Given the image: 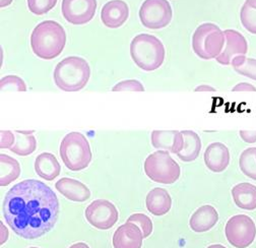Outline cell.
<instances>
[{"instance_id":"obj_1","label":"cell","mask_w":256,"mask_h":248,"mask_svg":"<svg viewBox=\"0 0 256 248\" xmlns=\"http://www.w3.org/2000/svg\"><path fill=\"white\" fill-rule=\"evenodd\" d=\"M2 212L12 230L24 239L42 237L55 226L59 200L55 192L40 180L26 179L6 194Z\"/></svg>"},{"instance_id":"obj_2","label":"cell","mask_w":256,"mask_h":248,"mask_svg":"<svg viewBox=\"0 0 256 248\" xmlns=\"http://www.w3.org/2000/svg\"><path fill=\"white\" fill-rule=\"evenodd\" d=\"M66 45V33L55 20L40 22L30 35V47L41 59L51 60L61 54Z\"/></svg>"},{"instance_id":"obj_3","label":"cell","mask_w":256,"mask_h":248,"mask_svg":"<svg viewBox=\"0 0 256 248\" xmlns=\"http://www.w3.org/2000/svg\"><path fill=\"white\" fill-rule=\"evenodd\" d=\"M53 78L58 88L64 92H78L90 80V68L84 58L70 56L56 66Z\"/></svg>"},{"instance_id":"obj_4","label":"cell","mask_w":256,"mask_h":248,"mask_svg":"<svg viewBox=\"0 0 256 248\" xmlns=\"http://www.w3.org/2000/svg\"><path fill=\"white\" fill-rule=\"evenodd\" d=\"M130 55L134 64L144 72H154L161 68L165 60V47L156 36L140 34L130 44Z\"/></svg>"},{"instance_id":"obj_5","label":"cell","mask_w":256,"mask_h":248,"mask_svg":"<svg viewBox=\"0 0 256 248\" xmlns=\"http://www.w3.org/2000/svg\"><path fill=\"white\" fill-rule=\"evenodd\" d=\"M60 157L72 171H80L88 167L92 162V150L86 138L76 132L66 134L60 144Z\"/></svg>"},{"instance_id":"obj_6","label":"cell","mask_w":256,"mask_h":248,"mask_svg":"<svg viewBox=\"0 0 256 248\" xmlns=\"http://www.w3.org/2000/svg\"><path fill=\"white\" fill-rule=\"evenodd\" d=\"M226 42L225 33L214 24H200L192 36V48L202 59L216 58L222 51Z\"/></svg>"},{"instance_id":"obj_7","label":"cell","mask_w":256,"mask_h":248,"mask_svg":"<svg viewBox=\"0 0 256 248\" xmlns=\"http://www.w3.org/2000/svg\"><path fill=\"white\" fill-rule=\"evenodd\" d=\"M144 172L150 179L161 184L175 183L180 175L181 169L178 163L170 156L167 150H156L146 159Z\"/></svg>"},{"instance_id":"obj_8","label":"cell","mask_w":256,"mask_h":248,"mask_svg":"<svg viewBox=\"0 0 256 248\" xmlns=\"http://www.w3.org/2000/svg\"><path fill=\"white\" fill-rule=\"evenodd\" d=\"M172 18L173 10L168 0H146L140 10V20L150 30L166 28Z\"/></svg>"},{"instance_id":"obj_9","label":"cell","mask_w":256,"mask_h":248,"mask_svg":"<svg viewBox=\"0 0 256 248\" xmlns=\"http://www.w3.org/2000/svg\"><path fill=\"white\" fill-rule=\"evenodd\" d=\"M227 240L236 248H246L256 237V226L246 214H236L227 222L225 227Z\"/></svg>"},{"instance_id":"obj_10","label":"cell","mask_w":256,"mask_h":248,"mask_svg":"<svg viewBox=\"0 0 256 248\" xmlns=\"http://www.w3.org/2000/svg\"><path fill=\"white\" fill-rule=\"evenodd\" d=\"M84 214L86 221L99 230L111 229L119 218L116 206L106 200H97L90 202L86 206Z\"/></svg>"},{"instance_id":"obj_11","label":"cell","mask_w":256,"mask_h":248,"mask_svg":"<svg viewBox=\"0 0 256 248\" xmlns=\"http://www.w3.org/2000/svg\"><path fill=\"white\" fill-rule=\"evenodd\" d=\"M97 10V0H62L61 12L70 24L80 26L90 22Z\"/></svg>"},{"instance_id":"obj_12","label":"cell","mask_w":256,"mask_h":248,"mask_svg":"<svg viewBox=\"0 0 256 248\" xmlns=\"http://www.w3.org/2000/svg\"><path fill=\"white\" fill-rule=\"evenodd\" d=\"M224 33L226 37V46L216 60L222 66H229L236 56L245 55L248 52V43L245 37L236 30H226Z\"/></svg>"},{"instance_id":"obj_13","label":"cell","mask_w":256,"mask_h":248,"mask_svg":"<svg viewBox=\"0 0 256 248\" xmlns=\"http://www.w3.org/2000/svg\"><path fill=\"white\" fill-rule=\"evenodd\" d=\"M130 16V8L123 0H111L104 4L101 10V20L109 28L123 26Z\"/></svg>"},{"instance_id":"obj_14","label":"cell","mask_w":256,"mask_h":248,"mask_svg":"<svg viewBox=\"0 0 256 248\" xmlns=\"http://www.w3.org/2000/svg\"><path fill=\"white\" fill-rule=\"evenodd\" d=\"M144 234L138 226L134 223L121 225L113 235L114 248H142Z\"/></svg>"},{"instance_id":"obj_15","label":"cell","mask_w":256,"mask_h":248,"mask_svg":"<svg viewBox=\"0 0 256 248\" xmlns=\"http://www.w3.org/2000/svg\"><path fill=\"white\" fill-rule=\"evenodd\" d=\"M204 163L206 167L214 172L225 171L230 163L229 148L222 142L210 144L204 152Z\"/></svg>"},{"instance_id":"obj_16","label":"cell","mask_w":256,"mask_h":248,"mask_svg":"<svg viewBox=\"0 0 256 248\" xmlns=\"http://www.w3.org/2000/svg\"><path fill=\"white\" fill-rule=\"evenodd\" d=\"M152 144L154 148L179 154L184 146V138L178 130H154L152 132Z\"/></svg>"},{"instance_id":"obj_17","label":"cell","mask_w":256,"mask_h":248,"mask_svg":"<svg viewBox=\"0 0 256 248\" xmlns=\"http://www.w3.org/2000/svg\"><path fill=\"white\" fill-rule=\"evenodd\" d=\"M55 188L60 194L76 202H84L90 198L88 186L72 178H61L55 183Z\"/></svg>"},{"instance_id":"obj_18","label":"cell","mask_w":256,"mask_h":248,"mask_svg":"<svg viewBox=\"0 0 256 248\" xmlns=\"http://www.w3.org/2000/svg\"><path fill=\"white\" fill-rule=\"evenodd\" d=\"M218 221L216 210L210 204L198 208L191 216L189 226L196 233H204L210 230Z\"/></svg>"},{"instance_id":"obj_19","label":"cell","mask_w":256,"mask_h":248,"mask_svg":"<svg viewBox=\"0 0 256 248\" xmlns=\"http://www.w3.org/2000/svg\"><path fill=\"white\" fill-rule=\"evenodd\" d=\"M148 210L154 216H164L172 208V198L169 192L161 188L152 190L146 200Z\"/></svg>"},{"instance_id":"obj_20","label":"cell","mask_w":256,"mask_h":248,"mask_svg":"<svg viewBox=\"0 0 256 248\" xmlns=\"http://www.w3.org/2000/svg\"><path fill=\"white\" fill-rule=\"evenodd\" d=\"M232 196L238 208L246 210H253L256 208L255 185L248 182L239 183L233 188Z\"/></svg>"},{"instance_id":"obj_21","label":"cell","mask_w":256,"mask_h":248,"mask_svg":"<svg viewBox=\"0 0 256 248\" xmlns=\"http://www.w3.org/2000/svg\"><path fill=\"white\" fill-rule=\"evenodd\" d=\"M35 171L44 180H54L61 171L60 164L53 154L42 152L36 158Z\"/></svg>"},{"instance_id":"obj_22","label":"cell","mask_w":256,"mask_h":248,"mask_svg":"<svg viewBox=\"0 0 256 248\" xmlns=\"http://www.w3.org/2000/svg\"><path fill=\"white\" fill-rule=\"evenodd\" d=\"M181 132L184 138V146L177 156L183 162H194L198 158L202 150L200 138L192 130H183Z\"/></svg>"},{"instance_id":"obj_23","label":"cell","mask_w":256,"mask_h":248,"mask_svg":"<svg viewBox=\"0 0 256 248\" xmlns=\"http://www.w3.org/2000/svg\"><path fill=\"white\" fill-rule=\"evenodd\" d=\"M20 175V163L8 154H2V156H0V185L6 188V186L16 181Z\"/></svg>"},{"instance_id":"obj_24","label":"cell","mask_w":256,"mask_h":248,"mask_svg":"<svg viewBox=\"0 0 256 248\" xmlns=\"http://www.w3.org/2000/svg\"><path fill=\"white\" fill-rule=\"evenodd\" d=\"M34 132H26V130H16V142L10 148L14 154L18 156H28L33 154L37 148L36 138L33 136Z\"/></svg>"},{"instance_id":"obj_25","label":"cell","mask_w":256,"mask_h":248,"mask_svg":"<svg viewBox=\"0 0 256 248\" xmlns=\"http://www.w3.org/2000/svg\"><path fill=\"white\" fill-rule=\"evenodd\" d=\"M240 20L249 33L256 35V0H246L240 10Z\"/></svg>"},{"instance_id":"obj_26","label":"cell","mask_w":256,"mask_h":248,"mask_svg":"<svg viewBox=\"0 0 256 248\" xmlns=\"http://www.w3.org/2000/svg\"><path fill=\"white\" fill-rule=\"evenodd\" d=\"M231 64L239 74L256 80V59L238 55L232 60Z\"/></svg>"},{"instance_id":"obj_27","label":"cell","mask_w":256,"mask_h":248,"mask_svg":"<svg viewBox=\"0 0 256 248\" xmlns=\"http://www.w3.org/2000/svg\"><path fill=\"white\" fill-rule=\"evenodd\" d=\"M239 167L244 175L256 180V148L243 150L239 159Z\"/></svg>"},{"instance_id":"obj_28","label":"cell","mask_w":256,"mask_h":248,"mask_svg":"<svg viewBox=\"0 0 256 248\" xmlns=\"http://www.w3.org/2000/svg\"><path fill=\"white\" fill-rule=\"evenodd\" d=\"M28 10L35 16H43L53 10L58 0H26Z\"/></svg>"},{"instance_id":"obj_29","label":"cell","mask_w":256,"mask_h":248,"mask_svg":"<svg viewBox=\"0 0 256 248\" xmlns=\"http://www.w3.org/2000/svg\"><path fill=\"white\" fill-rule=\"evenodd\" d=\"M2 92H26V84L22 78L18 76H6L0 82Z\"/></svg>"},{"instance_id":"obj_30","label":"cell","mask_w":256,"mask_h":248,"mask_svg":"<svg viewBox=\"0 0 256 248\" xmlns=\"http://www.w3.org/2000/svg\"><path fill=\"white\" fill-rule=\"evenodd\" d=\"M127 222L138 226L144 234V238H148L152 232V222L144 214H134L127 219Z\"/></svg>"},{"instance_id":"obj_31","label":"cell","mask_w":256,"mask_h":248,"mask_svg":"<svg viewBox=\"0 0 256 248\" xmlns=\"http://www.w3.org/2000/svg\"><path fill=\"white\" fill-rule=\"evenodd\" d=\"M113 92H144V88L136 80H126L118 82L112 88Z\"/></svg>"},{"instance_id":"obj_32","label":"cell","mask_w":256,"mask_h":248,"mask_svg":"<svg viewBox=\"0 0 256 248\" xmlns=\"http://www.w3.org/2000/svg\"><path fill=\"white\" fill-rule=\"evenodd\" d=\"M2 142H0V148H12L16 142V136L14 132L8 130L2 132Z\"/></svg>"},{"instance_id":"obj_33","label":"cell","mask_w":256,"mask_h":248,"mask_svg":"<svg viewBox=\"0 0 256 248\" xmlns=\"http://www.w3.org/2000/svg\"><path fill=\"white\" fill-rule=\"evenodd\" d=\"M241 138L247 144L256 142V130H240Z\"/></svg>"},{"instance_id":"obj_34","label":"cell","mask_w":256,"mask_h":248,"mask_svg":"<svg viewBox=\"0 0 256 248\" xmlns=\"http://www.w3.org/2000/svg\"><path fill=\"white\" fill-rule=\"evenodd\" d=\"M233 92H256V88L247 82H241L236 84L233 88Z\"/></svg>"},{"instance_id":"obj_35","label":"cell","mask_w":256,"mask_h":248,"mask_svg":"<svg viewBox=\"0 0 256 248\" xmlns=\"http://www.w3.org/2000/svg\"><path fill=\"white\" fill-rule=\"evenodd\" d=\"M8 238V231L4 223H0V244H4Z\"/></svg>"},{"instance_id":"obj_36","label":"cell","mask_w":256,"mask_h":248,"mask_svg":"<svg viewBox=\"0 0 256 248\" xmlns=\"http://www.w3.org/2000/svg\"><path fill=\"white\" fill-rule=\"evenodd\" d=\"M214 92L216 88H214L212 86H200L196 88V92Z\"/></svg>"},{"instance_id":"obj_37","label":"cell","mask_w":256,"mask_h":248,"mask_svg":"<svg viewBox=\"0 0 256 248\" xmlns=\"http://www.w3.org/2000/svg\"><path fill=\"white\" fill-rule=\"evenodd\" d=\"M70 248H90L88 244L84 243V242H78V243H76L74 245H72Z\"/></svg>"},{"instance_id":"obj_38","label":"cell","mask_w":256,"mask_h":248,"mask_svg":"<svg viewBox=\"0 0 256 248\" xmlns=\"http://www.w3.org/2000/svg\"><path fill=\"white\" fill-rule=\"evenodd\" d=\"M12 2L14 0H0V8H6L12 4Z\"/></svg>"},{"instance_id":"obj_39","label":"cell","mask_w":256,"mask_h":248,"mask_svg":"<svg viewBox=\"0 0 256 248\" xmlns=\"http://www.w3.org/2000/svg\"><path fill=\"white\" fill-rule=\"evenodd\" d=\"M208 248H227L224 245H220V244H212V245H210Z\"/></svg>"},{"instance_id":"obj_40","label":"cell","mask_w":256,"mask_h":248,"mask_svg":"<svg viewBox=\"0 0 256 248\" xmlns=\"http://www.w3.org/2000/svg\"><path fill=\"white\" fill-rule=\"evenodd\" d=\"M30 248H39V247H30Z\"/></svg>"}]
</instances>
